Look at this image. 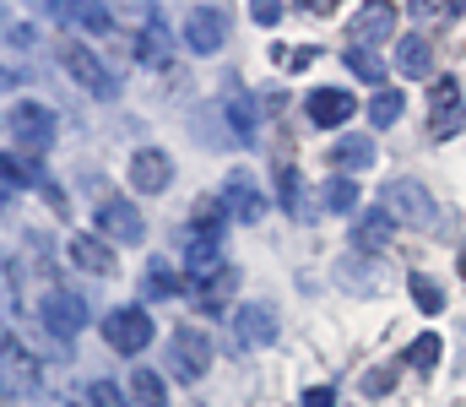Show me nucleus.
I'll return each instance as SVG.
<instances>
[{
  "label": "nucleus",
  "instance_id": "nucleus-1",
  "mask_svg": "<svg viewBox=\"0 0 466 407\" xmlns=\"http://www.w3.org/2000/svg\"><path fill=\"white\" fill-rule=\"evenodd\" d=\"M380 212H385L390 223H412V229H434V218H440L434 196H429L418 179H385V190H380Z\"/></svg>",
  "mask_w": 466,
  "mask_h": 407
},
{
  "label": "nucleus",
  "instance_id": "nucleus-2",
  "mask_svg": "<svg viewBox=\"0 0 466 407\" xmlns=\"http://www.w3.org/2000/svg\"><path fill=\"white\" fill-rule=\"evenodd\" d=\"M104 342H109L115 353H125V359L147 353V348H152V315H147L141 304H115L109 321H104Z\"/></svg>",
  "mask_w": 466,
  "mask_h": 407
},
{
  "label": "nucleus",
  "instance_id": "nucleus-3",
  "mask_svg": "<svg viewBox=\"0 0 466 407\" xmlns=\"http://www.w3.org/2000/svg\"><path fill=\"white\" fill-rule=\"evenodd\" d=\"M168 370H174V381L196 386V381L212 370V337L196 331V326H179V331L168 337Z\"/></svg>",
  "mask_w": 466,
  "mask_h": 407
},
{
  "label": "nucleus",
  "instance_id": "nucleus-4",
  "mask_svg": "<svg viewBox=\"0 0 466 407\" xmlns=\"http://www.w3.org/2000/svg\"><path fill=\"white\" fill-rule=\"evenodd\" d=\"M11 131H16L22 158H27V163H38V158L55 147V109L27 98V104H16V109H11Z\"/></svg>",
  "mask_w": 466,
  "mask_h": 407
},
{
  "label": "nucleus",
  "instance_id": "nucleus-5",
  "mask_svg": "<svg viewBox=\"0 0 466 407\" xmlns=\"http://www.w3.org/2000/svg\"><path fill=\"white\" fill-rule=\"evenodd\" d=\"M60 66H66V76H71L76 87H87L93 98H115V93H119L115 71L93 55V44H76V38H71V44L60 49Z\"/></svg>",
  "mask_w": 466,
  "mask_h": 407
},
{
  "label": "nucleus",
  "instance_id": "nucleus-6",
  "mask_svg": "<svg viewBox=\"0 0 466 407\" xmlns=\"http://www.w3.org/2000/svg\"><path fill=\"white\" fill-rule=\"evenodd\" d=\"M93 218H98V239H104L109 250H115V245H141V239H147V223H141V212H136L125 196H104Z\"/></svg>",
  "mask_w": 466,
  "mask_h": 407
},
{
  "label": "nucleus",
  "instance_id": "nucleus-7",
  "mask_svg": "<svg viewBox=\"0 0 466 407\" xmlns=\"http://www.w3.org/2000/svg\"><path fill=\"white\" fill-rule=\"evenodd\" d=\"M38 321H44V331H49L55 342H76V337H82V326H87V304H82L76 293L55 288V293H44Z\"/></svg>",
  "mask_w": 466,
  "mask_h": 407
},
{
  "label": "nucleus",
  "instance_id": "nucleus-8",
  "mask_svg": "<svg viewBox=\"0 0 466 407\" xmlns=\"http://www.w3.org/2000/svg\"><path fill=\"white\" fill-rule=\"evenodd\" d=\"M228 44V11L223 5H196L185 16V49L190 55H218Z\"/></svg>",
  "mask_w": 466,
  "mask_h": 407
},
{
  "label": "nucleus",
  "instance_id": "nucleus-9",
  "mask_svg": "<svg viewBox=\"0 0 466 407\" xmlns=\"http://www.w3.org/2000/svg\"><path fill=\"white\" fill-rule=\"evenodd\" d=\"M168 185H174V158L157 152V147H141V152L130 158V190H141V196H163Z\"/></svg>",
  "mask_w": 466,
  "mask_h": 407
},
{
  "label": "nucleus",
  "instance_id": "nucleus-10",
  "mask_svg": "<svg viewBox=\"0 0 466 407\" xmlns=\"http://www.w3.org/2000/svg\"><path fill=\"white\" fill-rule=\"evenodd\" d=\"M218 201H223V212L238 218V223H260L266 218V196H260V185L249 174H228L223 190H218Z\"/></svg>",
  "mask_w": 466,
  "mask_h": 407
},
{
  "label": "nucleus",
  "instance_id": "nucleus-11",
  "mask_svg": "<svg viewBox=\"0 0 466 407\" xmlns=\"http://www.w3.org/2000/svg\"><path fill=\"white\" fill-rule=\"evenodd\" d=\"M277 331H282V321H277L271 304H244V310L233 315V337H238L244 348H271Z\"/></svg>",
  "mask_w": 466,
  "mask_h": 407
},
{
  "label": "nucleus",
  "instance_id": "nucleus-12",
  "mask_svg": "<svg viewBox=\"0 0 466 407\" xmlns=\"http://www.w3.org/2000/svg\"><path fill=\"white\" fill-rule=\"evenodd\" d=\"M304 109H309V120H315L320 131H337V126H348V120H352V109H358V104H352L348 87H315Z\"/></svg>",
  "mask_w": 466,
  "mask_h": 407
},
{
  "label": "nucleus",
  "instance_id": "nucleus-13",
  "mask_svg": "<svg viewBox=\"0 0 466 407\" xmlns=\"http://www.w3.org/2000/svg\"><path fill=\"white\" fill-rule=\"evenodd\" d=\"M461 115H466V104H461V82L456 76H440L434 82V136H456V126H461Z\"/></svg>",
  "mask_w": 466,
  "mask_h": 407
},
{
  "label": "nucleus",
  "instance_id": "nucleus-14",
  "mask_svg": "<svg viewBox=\"0 0 466 407\" xmlns=\"http://www.w3.org/2000/svg\"><path fill=\"white\" fill-rule=\"evenodd\" d=\"M66 256H71V267L93 271V277L115 271V250H109L98 234H71V239H66Z\"/></svg>",
  "mask_w": 466,
  "mask_h": 407
},
{
  "label": "nucleus",
  "instance_id": "nucleus-15",
  "mask_svg": "<svg viewBox=\"0 0 466 407\" xmlns=\"http://www.w3.org/2000/svg\"><path fill=\"white\" fill-rule=\"evenodd\" d=\"M0 370L22 386V392H38V381H44V370H38V359L16 342V337H0Z\"/></svg>",
  "mask_w": 466,
  "mask_h": 407
},
{
  "label": "nucleus",
  "instance_id": "nucleus-16",
  "mask_svg": "<svg viewBox=\"0 0 466 407\" xmlns=\"http://www.w3.org/2000/svg\"><path fill=\"white\" fill-rule=\"evenodd\" d=\"M390 234H396V223L374 207V212H363L358 223H352V256H369V250H385L390 245Z\"/></svg>",
  "mask_w": 466,
  "mask_h": 407
},
{
  "label": "nucleus",
  "instance_id": "nucleus-17",
  "mask_svg": "<svg viewBox=\"0 0 466 407\" xmlns=\"http://www.w3.org/2000/svg\"><path fill=\"white\" fill-rule=\"evenodd\" d=\"M223 115H228V131H233V147H255V98L228 87L223 93Z\"/></svg>",
  "mask_w": 466,
  "mask_h": 407
},
{
  "label": "nucleus",
  "instance_id": "nucleus-18",
  "mask_svg": "<svg viewBox=\"0 0 466 407\" xmlns=\"http://www.w3.org/2000/svg\"><path fill=\"white\" fill-rule=\"evenodd\" d=\"M168 55H174V38H168L163 16H147V27H141V38H136V60L163 71V66H168Z\"/></svg>",
  "mask_w": 466,
  "mask_h": 407
},
{
  "label": "nucleus",
  "instance_id": "nucleus-19",
  "mask_svg": "<svg viewBox=\"0 0 466 407\" xmlns=\"http://www.w3.org/2000/svg\"><path fill=\"white\" fill-rule=\"evenodd\" d=\"M337 282H342V288H352V293H380V288H385V271L374 267V261H363V256H342V261H337Z\"/></svg>",
  "mask_w": 466,
  "mask_h": 407
},
{
  "label": "nucleus",
  "instance_id": "nucleus-20",
  "mask_svg": "<svg viewBox=\"0 0 466 407\" xmlns=\"http://www.w3.org/2000/svg\"><path fill=\"white\" fill-rule=\"evenodd\" d=\"M185 271H190V282L201 288V282H212V277H223V245H207V239H190V250H185Z\"/></svg>",
  "mask_w": 466,
  "mask_h": 407
},
{
  "label": "nucleus",
  "instance_id": "nucleus-21",
  "mask_svg": "<svg viewBox=\"0 0 466 407\" xmlns=\"http://www.w3.org/2000/svg\"><path fill=\"white\" fill-rule=\"evenodd\" d=\"M396 33V11L390 5H363L358 16H352V44L363 49L369 38H390Z\"/></svg>",
  "mask_w": 466,
  "mask_h": 407
},
{
  "label": "nucleus",
  "instance_id": "nucleus-22",
  "mask_svg": "<svg viewBox=\"0 0 466 407\" xmlns=\"http://www.w3.org/2000/svg\"><path fill=\"white\" fill-rule=\"evenodd\" d=\"M396 71H401V76H429V71H434V49H429L423 33H407V38L396 44Z\"/></svg>",
  "mask_w": 466,
  "mask_h": 407
},
{
  "label": "nucleus",
  "instance_id": "nucleus-23",
  "mask_svg": "<svg viewBox=\"0 0 466 407\" xmlns=\"http://www.w3.org/2000/svg\"><path fill=\"white\" fill-rule=\"evenodd\" d=\"M223 201L218 196H207V201H196L190 207V239H207V245H223Z\"/></svg>",
  "mask_w": 466,
  "mask_h": 407
},
{
  "label": "nucleus",
  "instance_id": "nucleus-24",
  "mask_svg": "<svg viewBox=\"0 0 466 407\" xmlns=\"http://www.w3.org/2000/svg\"><path fill=\"white\" fill-rule=\"evenodd\" d=\"M401 109H407V93H401V87H374V98H369V126H374V131H390V126L401 120Z\"/></svg>",
  "mask_w": 466,
  "mask_h": 407
},
{
  "label": "nucleus",
  "instance_id": "nucleus-25",
  "mask_svg": "<svg viewBox=\"0 0 466 407\" xmlns=\"http://www.w3.org/2000/svg\"><path fill=\"white\" fill-rule=\"evenodd\" d=\"M331 163L337 168H374V136H342V141H331Z\"/></svg>",
  "mask_w": 466,
  "mask_h": 407
},
{
  "label": "nucleus",
  "instance_id": "nucleus-26",
  "mask_svg": "<svg viewBox=\"0 0 466 407\" xmlns=\"http://www.w3.org/2000/svg\"><path fill=\"white\" fill-rule=\"evenodd\" d=\"M0 185L5 190H22V185H44L38 163H27L22 152H0Z\"/></svg>",
  "mask_w": 466,
  "mask_h": 407
},
{
  "label": "nucleus",
  "instance_id": "nucleus-27",
  "mask_svg": "<svg viewBox=\"0 0 466 407\" xmlns=\"http://www.w3.org/2000/svg\"><path fill=\"white\" fill-rule=\"evenodd\" d=\"M348 71L358 76V82H369V87H385V60L380 55H369V49H358V44H348Z\"/></svg>",
  "mask_w": 466,
  "mask_h": 407
},
{
  "label": "nucleus",
  "instance_id": "nucleus-28",
  "mask_svg": "<svg viewBox=\"0 0 466 407\" xmlns=\"http://www.w3.org/2000/svg\"><path fill=\"white\" fill-rule=\"evenodd\" d=\"M130 402L136 407H168V392H163L157 370H136L130 375Z\"/></svg>",
  "mask_w": 466,
  "mask_h": 407
},
{
  "label": "nucleus",
  "instance_id": "nucleus-29",
  "mask_svg": "<svg viewBox=\"0 0 466 407\" xmlns=\"http://www.w3.org/2000/svg\"><path fill=\"white\" fill-rule=\"evenodd\" d=\"M407 288H412V299H418V310H423V315H440V310H445V288H440L429 271H412V277H407Z\"/></svg>",
  "mask_w": 466,
  "mask_h": 407
},
{
  "label": "nucleus",
  "instance_id": "nucleus-30",
  "mask_svg": "<svg viewBox=\"0 0 466 407\" xmlns=\"http://www.w3.org/2000/svg\"><path fill=\"white\" fill-rule=\"evenodd\" d=\"M320 201H326V212H352L358 207V185H352L348 174H331L326 190H320Z\"/></svg>",
  "mask_w": 466,
  "mask_h": 407
},
{
  "label": "nucleus",
  "instance_id": "nucleus-31",
  "mask_svg": "<svg viewBox=\"0 0 466 407\" xmlns=\"http://www.w3.org/2000/svg\"><path fill=\"white\" fill-rule=\"evenodd\" d=\"M440 348H445V342H440V337H434V331H423V337H418V342H412V348H407V364H412V370H418V375H429V370H434V364H440Z\"/></svg>",
  "mask_w": 466,
  "mask_h": 407
},
{
  "label": "nucleus",
  "instance_id": "nucleus-32",
  "mask_svg": "<svg viewBox=\"0 0 466 407\" xmlns=\"http://www.w3.org/2000/svg\"><path fill=\"white\" fill-rule=\"evenodd\" d=\"M87 402L93 407H130V397H125V386H115V381H93L87 386Z\"/></svg>",
  "mask_w": 466,
  "mask_h": 407
},
{
  "label": "nucleus",
  "instance_id": "nucleus-33",
  "mask_svg": "<svg viewBox=\"0 0 466 407\" xmlns=\"http://www.w3.org/2000/svg\"><path fill=\"white\" fill-rule=\"evenodd\" d=\"M147 293H152V299H168V293H179V277L168 267H152L147 271Z\"/></svg>",
  "mask_w": 466,
  "mask_h": 407
},
{
  "label": "nucleus",
  "instance_id": "nucleus-34",
  "mask_svg": "<svg viewBox=\"0 0 466 407\" xmlns=\"http://www.w3.org/2000/svg\"><path fill=\"white\" fill-rule=\"evenodd\" d=\"M277 196L282 207H299V168H277Z\"/></svg>",
  "mask_w": 466,
  "mask_h": 407
},
{
  "label": "nucleus",
  "instance_id": "nucleus-35",
  "mask_svg": "<svg viewBox=\"0 0 466 407\" xmlns=\"http://www.w3.org/2000/svg\"><path fill=\"white\" fill-rule=\"evenodd\" d=\"M390 381H396V370H390V364H385V370H369V375H363V392H369V397H385V392H390Z\"/></svg>",
  "mask_w": 466,
  "mask_h": 407
},
{
  "label": "nucleus",
  "instance_id": "nucleus-36",
  "mask_svg": "<svg viewBox=\"0 0 466 407\" xmlns=\"http://www.w3.org/2000/svg\"><path fill=\"white\" fill-rule=\"evenodd\" d=\"M309 60H315V49H277V66H288V71H299Z\"/></svg>",
  "mask_w": 466,
  "mask_h": 407
},
{
  "label": "nucleus",
  "instance_id": "nucleus-37",
  "mask_svg": "<svg viewBox=\"0 0 466 407\" xmlns=\"http://www.w3.org/2000/svg\"><path fill=\"white\" fill-rule=\"evenodd\" d=\"M249 16H255V22H266V27H271V22H277V16H282V5H277V0H260V5H255V11H249Z\"/></svg>",
  "mask_w": 466,
  "mask_h": 407
},
{
  "label": "nucleus",
  "instance_id": "nucleus-38",
  "mask_svg": "<svg viewBox=\"0 0 466 407\" xmlns=\"http://www.w3.org/2000/svg\"><path fill=\"white\" fill-rule=\"evenodd\" d=\"M304 407H337V392H326V386H315V392H304Z\"/></svg>",
  "mask_w": 466,
  "mask_h": 407
},
{
  "label": "nucleus",
  "instance_id": "nucleus-39",
  "mask_svg": "<svg viewBox=\"0 0 466 407\" xmlns=\"http://www.w3.org/2000/svg\"><path fill=\"white\" fill-rule=\"evenodd\" d=\"M16 82H22V76H16V71H11V66H0V93H11V87H16Z\"/></svg>",
  "mask_w": 466,
  "mask_h": 407
},
{
  "label": "nucleus",
  "instance_id": "nucleus-40",
  "mask_svg": "<svg viewBox=\"0 0 466 407\" xmlns=\"http://www.w3.org/2000/svg\"><path fill=\"white\" fill-rule=\"evenodd\" d=\"M461 271H466V250H461Z\"/></svg>",
  "mask_w": 466,
  "mask_h": 407
}]
</instances>
